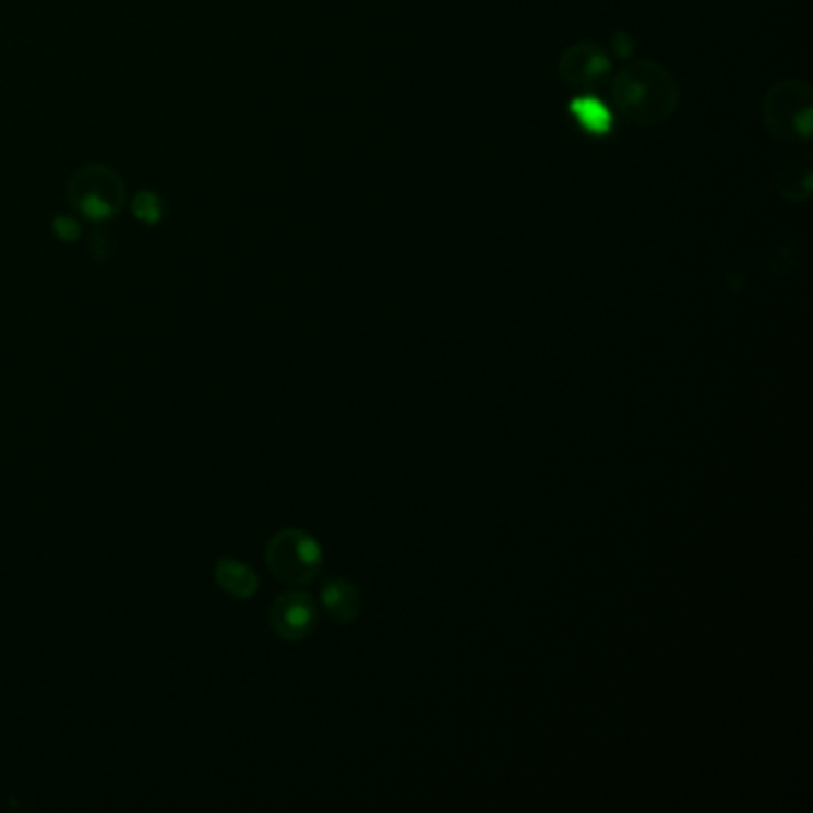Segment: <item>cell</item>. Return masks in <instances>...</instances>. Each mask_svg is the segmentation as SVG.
Segmentation results:
<instances>
[{"mask_svg":"<svg viewBox=\"0 0 813 813\" xmlns=\"http://www.w3.org/2000/svg\"><path fill=\"white\" fill-rule=\"evenodd\" d=\"M270 623L282 639L301 642L318 625V606L306 591H284L270 609Z\"/></svg>","mask_w":813,"mask_h":813,"instance_id":"cell-4","label":"cell"},{"mask_svg":"<svg viewBox=\"0 0 813 813\" xmlns=\"http://www.w3.org/2000/svg\"><path fill=\"white\" fill-rule=\"evenodd\" d=\"M573 110H575V115H577V120L579 122H583L587 129H589V132H606V129H609V122H611V118H609V110H606L603 106H599V103L595 100V98H577L575 103H573Z\"/></svg>","mask_w":813,"mask_h":813,"instance_id":"cell-9","label":"cell"},{"mask_svg":"<svg viewBox=\"0 0 813 813\" xmlns=\"http://www.w3.org/2000/svg\"><path fill=\"white\" fill-rule=\"evenodd\" d=\"M265 561L282 583L308 585L322 571V547L303 530H282L270 539Z\"/></svg>","mask_w":813,"mask_h":813,"instance_id":"cell-2","label":"cell"},{"mask_svg":"<svg viewBox=\"0 0 813 813\" xmlns=\"http://www.w3.org/2000/svg\"><path fill=\"white\" fill-rule=\"evenodd\" d=\"M776 187L785 199L804 201L811 193V158L809 153H797L780 163L776 172Z\"/></svg>","mask_w":813,"mask_h":813,"instance_id":"cell-7","label":"cell"},{"mask_svg":"<svg viewBox=\"0 0 813 813\" xmlns=\"http://www.w3.org/2000/svg\"><path fill=\"white\" fill-rule=\"evenodd\" d=\"M611 62L597 44H577L561 58V76L565 84L589 88L609 74Z\"/></svg>","mask_w":813,"mask_h":813,"instance_id":"cell-5","label":"cell"},{"mask_svg":"<svg viewBox=\"0 0 813 813\" xmlns=\"http://www.w3.org/2000/svg\"><path fill=\"white\" fill-rule=\"evenodd\" d=\"M764 120L770 134L780 141L809 139L811 134V92L802 82H780L764 100Z\"/></svg>","mask_w":813,"mask_h":813,"instance_id":"cell-3","label":"cell"},{"mask_svg":"<svg viewBox=\"0 0 813 813\" xmlns=\"http://www.w3.org/2000/svg\"><path fill=\"white\" fill-rule=\"evenodd\" d=\"M215 577H217L219 587L229 591V595L241 597V599L255 595V589H258L255 573L251 571L247 563L235 561V559L219 561L217 567H215Z\"/></svg>","mask_w":813,"mask_h":813,"instance_id":"cell-8","label":"cell"},{"mask_svg":"<svg viewBox=\"0 0 813 813\" xmlns=\"http://www.w3.org/2000/svg\"><path fill=\"white\" fill-rule=\"evenodd\" d=\"M320 601L325 606V611L330 618H334L337 623H354L356 618L363 611V597H360V589L348 583L344 577H332L325 583L320 591Z\"/></svg>","mask_w":813,"mask_h":813,"instance_id":"cell-6","label":"cell"},{"mask_svg":"<svg viewBox=\"0 0 813 813\" xmlns=\"http://www.w3.org/2000/svg\"><path fill=\"white\" fill-rule=\"evenodd\" d=\"M613 103L627 120L658 124L668 120L680 103V88L661 64L642 60L627 68L613 84Z\"/></svg>","mask_w":813,"mask_h":813,"instance_id":"cell-1","label":"cell"}]
</instances>
